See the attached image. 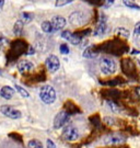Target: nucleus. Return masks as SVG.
Returning a JSON list of instances; mask_svg holds the SVG:
<instances>
[{"mask_svg": "<svg viewBox=\"0 0 140 148\" xmlns=\"http://www.w3.org/2000/svg\"><path fill=\"white\" fill-rule=\"evenodd\" d=\"M47 148H57L52 139H47Z\"/></svg>", "mask_w": 140, "mask_h": 148, "instance_id": "obj_33", "label": "nucleus"}, {"mask_svg": "<svg viewBox=\"0 0 140 148\" xmlns=\"http://www.w3.org/2000/svg\"><path fill=\"white\" fill-rule=\"evenodd\" d=\"M115 34L120 37H128L129 36V31L126 27H117L115 30Z\"/></svg>", "mask_w": 140, "mask_h": 148, "instance_id": "obj_21", "label": "nucleus"}, {"mask_svg": "<svg viewBox=\"0 0 140 148\" xmlns=\"http://www.w3.org/2000/svg\"><path fill=\"white\" fill-rule=\"evenodd\" d=\"M61 37L67 40L68 42H70L73 45H83L85 43L84 38H81L77 33H72V32L68 31V30H65V31L61 32Z\"/></svg>", "mask_w": 140, "mask_h": 148, "instance_id": "obj_6", "label": "nucleus"}, {"mask_svg": "<svg viewBox=\"0 0 140 148\" xmlns=\"http://www.w3.org/2000/svg\"><path fill=\"white\" fill-rule=\"evenodd\" d=\"M45 65H46V67L49 73H56L59 69V67H60V62H59L57 56L51 55L45 60Z\"/></svg>", "mask_w": 140, "mask_h": 148, "instance_id": "obj_10", "label": "nucleus"}, {"mask_svg": "<svg viewBox=\"0 0 140 148\" xmlns=\"http://www.w3.org/2000/svg\"><path fill=\"white\" fill-rule=\"evenodd\" d=\"M69 21L74 27H81L82 24H84V22H85V16H84V14H83L82 12L76 11V12H72L70 14Z\"/></svg>", "mask_w": 140, "mask_h": 148, "instance_id": "obj_11", "label": "nucleus"}, {"mask_svg": "<svg viewBox=\"0 0 140 148\" xmlns=\"http://www.w3.org/2000/svg\"><path fill=\"white\" fill-rule=\"evenodd\" d=\"M49 22H51V24H52L54 32L59 31V30L64 29V27H65V25H66V23H67L66 19H65L64 16H53L52 21H49Z\"/></svg>", "mask_w": 140, "mask_h": 148, "instance_id": "obj_12", "label": "nucleus"}, {"mask_svg": "<svg viewBox=\"0 0 140 148\" xmlns=\"http://www.w3.org/2000/svg\"><path fill=\"white\" fill-rule=\"evenodd\" d=\"M8 45H9V41L2 33H0V49H5Z\"/></svg>", "mask_w": 140, "mask_h": 148, "instance_id": "obj_25", "label": "nucleus"}, {"mask_svg": "<svg viewBox=\"0 0 140 148\" xmlns=\"http://www.w3.org/2000/svg\"><path fill=\"white\" fill-rule=\"evenodd\" d=\"M104 122L107 124V125H109V126H112V125H115V119H113V117H111V116H107V117H105L104 119Z\"/></svg>", "mask_w": 140, "mask_h": 148, "instance_id": "obj_31", "label": "nucleus"}, {"mask_svg": "<svg viewBox=\"0 0 140 148\" xmlns=\"http://www.w3.org/2000/svg\"><path fill=\"white\" fill-rule=\"evenodd\" d=\"M27 148H43V144L38 139H31L27 144Z\"/></svg>", "mask_w": 140, "mask_h": 148, "instance_id": "obj_22", "label": "nucleus"}, {"mask_svg": "<svg viewBox=\"0 0 140 148\" xmlns=\"http://www.w3.org/2000/svg\"><path fill=\"white\" fill-rule=\"evenodd\" d=\"M122 70H123V73H124L126 76H128L130 78H134V79H137V78H138L136 65L130 58L122 59Z\"/></svg>", "mask_w": 140, "mask_h": 148, "instance_id": "obj_2", "label": "nucleus"}, {"mask_svg": "<svg viewBox=\"0 0 140 148\" xmlns=\"http://www.w3.org/2000/svg\"><path fill=\"white\" fill-rule=\"evenodd\" d=\"M27 47L29 46H26L25 42L18 40V41L11 44V53L14 55V57H18V56H20L21 54L26 53V48Z\"/></svg>", "mask_w": 140, "mask_h": 148, "instance_id": "obj_8", "label": "nucleus"}, {"mask_svg": "<svg viewBox=\"0 0 140 148\" xmlns=\"http://www.w3.org/2000/svg\"><path fill=\"white\" fill-rule=\"evenodd\" d=\"M107 31H109L107 24H106V22L102 20V21L96 25V27L94 29L93 34L95 35V36H104V35L107 33Z\"/></svg>", "mask_w": 140, "mask_h": 148, "instance_id": "obj_14", "label": "nucleus"}, {"mask_svg": "<svg viewBox=\"0 0 140 148\" xmlns=\"http://www.w3.org/2000/svg\"><path fill=\"white\" fill-rule=\"evenodd\" d=\"M98 53H99V52H98V49H96L95 46H89V47L85 48V51L83 52V56H84L85 58L92 59L96 57Z\"/></svg>", "mask_w": 140, "mask_h": 148, "instance_id": "obj_16", "label": "nucleus"}, {"mask_svg": "<svg viewBox=\"0 0 140 148\" xmlns=\"http://www.w3.org/2000/svg\"><path fill=\"white\" fill-rule=\"evenodd\" d=\"M100 68H101L102 74L109 76V75L114 74L117 67H116V63L111 57H103L100 63Z\"/></svg>", "mask_w": 140, "mask_h": 148, "instance_id": "obj_3", "label": "nucleus"}, {"mask_svg": "<svg viewBox=\"0 0 140 148\" xmlns=\"http://www.w3.org/2000/svg\"><path fill=\"white\" fill-rule=\"evenodd\" d=\"M0 112H1L5 116L9 117V119H12V120H16V119H20V117L22 116L21 111H19L18 109H16L14 106H7V104L1 106Z\"/></svg>", "mask_w": 140, "mask_h": 148, "instance_id": "obj_5", "label": "nucleus"}, {"mask_svg": "<svg viewBox=\"0 0 140 148\" xmlns=\"http://www.w3.org/2000/svg\"><path fill=\"white\" fill-rule=\"evenodd\" d=\"M127 137L123 133H111L105 137V143L111 144V145H120L126 142Z\"/></svg>", "mask_w": 140, "mask_h": 148, "instance_id": "obj_7", "label": "nucleus"}, {"mask_svg": "<svg viewBox=\"0 0 140 148\" xmlns=\"http://www.w3.org/2000/svg\"><path fill=\"white\" fill-rule=\"evenodd\" d=\"M101 84L109 85V86H117V85H123V84H125V80L122 77H116L115 79L107 80V82H101Z\"/></svg>", "mask_w": 140, "mask_h": 148, "instance_id": "obj_19", "label": "nucleus"}, {"mask_svg": "<svg viewBox=\"0 0 140 148\" xmlns=\"http://www.w3.org/2000/svg\"><path fill=\"white\" fill-rule=\"evenodd\" d=\"M123 2H124V5H126V7H128V8L136 9V10H140V5L135 3L134 1H127V0H125V1H123Z\"/></svg>", "mask_w": 140, "mask_h": 148, "instance_id": "obj_27", "label": "nucleus"}, {"mask_svg": "<svg viewBox=\"0 0 140 148\" xmlns=\"http://www.w3.org/2000/svg\"><path fill=\"white\" fill-rule=\"evenodd\" d=\"M14 92H16V90L13 88H11L9 86H5L0 90V95L5 100H10L11 98L13 97V95H14Z\"/></svg>", "mask_w": 140, "mask_h": 148, "instance_id": "obj_15", "label": "nucleus"}, {"mask_svg": "<svg viewBox=\"0 0 140 148\" xmlns=\"http://www.w3.org/2000/svg\"><path fill=\"white\" fill-rule=\"evenodd\" d=\"M59 51H60V53L64 54V55H67V54H69V47H68L66 44H61L60 46H59Z\"/></svg>", "mask_w": 140, "mask_h": 148, "instance_id": "obj_29", "label": "nucleus"}, {"mask_svg": "<svg viewBox=\"0 0 140 148\" xmlns=\"http://www.w3.org/2000/svg\"><path fill=\"white\" fill-rule=\"evenodd\" d=\"M40 98L46 104H52L56 100V91L52 86H43L40 90Z\"/></svg>", "mask_w": 140, "mask_h": 148, "instance_id": "obj_1", "label": "nucleus"}, {"mask_svg": "<svg viewBox=\"0 0 140 148\" xmlns=\"http://www.w3.org/2000/svg\"><path fill=\"white\" fill-rule=\"evenodd\" d=\"M134 34H135V36H138V35H140V22L136 23L135 29H134Z\"/></svg>", "mask_w": 140, "mask_h": 148, "instance_id": "obj_32", "label": "nucleus"}, {"mask_svg": "<svg viewBox=\"0 0 140 148\" xmlns=\"http://www.w3.org/2000/svg\"><path fill=\"white\" fill-rule=\"evenodd\" d=\"M22 31H23V22L19 20V21L16 22V24L13 27V33L16 34V36H20L22 34Z\"/></svg>", "mask_w": 140, "mask_h": 148, "instance_id": "obj_20", "label": "nucleus"}, {"mask_svg": "<svg viewBox=\"0 0 140 148\" xmlns=\"http://www.w3.org/2000/svg\"><path fill=\"white\" fill-rule=\"evenodd\" d=\"M140 52L139 51H136V49H134V51H131V54H139Z\"/></svg>", "mask_w": 140, "mask_h": 148, "instance_id": "obj_36", "label": "nucleus"}, {"mask_svg": "<svg viewBox=\"0 0 140 148\" xmlns=\"http://www.w3.org/2000/svg\"><path fill=\"white\" fill-rule=\"evenodd\" d=\"M107 104H109V106L111 108V110L113 112H116V113H118V112H120V106L116 103V101H107Z\"/></svg>", "mask_w": 140, "mask_h": 148, "instance_id": "obj_24", "label": "nucleus"}, {"mask_svg": "<svg viewBox=\"0 0 140 148\" xmlns=\"http://www.w3.org/2000/svg\"><path fill=\"white\" fill-rule=\"evenodd\" d=\"M18 70L20 71L21 74H26V73H29V71H31L32 69L34 68V65L30 62V60H20L19 63H18Z\"/></svg>", "mask_w": 140, "mask_h": 148, "instance_id": "obj_13", "label": "nucleus"}, {"mask_svg": "<svg viewBox=\"0 0 140 148\" xmlns=\"http://www.w3.org/2000/svg\"><path fill=\"white\" fill-rule=\"evenodd\" d=\"M32 19H33V14H31V13H26L25 12V13L22 14V20H23V22H25V23H29Z\"/></svg>", "mask_w": 140, "mask_h": 148, "instance_id": "obj_28", "label": "nucleus"}, {"mask_svg": "<svg viewBox=\"0 0 140 148\" xmlns=\"http://www.w3.org/2000/svg\"><path fill=\"white\" fill-rule=\"evenodd\" d=\"M103 95L107 99V101H115L120 98V92L117 90H109L103 92Z\"/></svg>", "mask_w": 140, "mask_h": 148, "instance_id": "obj_17", "label": "nucleus"}, {"mask_svg": "<svg viewBox=\"0 0 140 148\" xmlns=\"http://www.w3.org/2000/svg\"><path fill=\"white\" fill-rule=\"evenodd\" d=\"M34 52H35V51H34L33 46H29V52H26V54H27V55H32Z\"/></svg>", "mask_w": 140, "mask_h": 148, "instance_id": "obj_34", "label": "nucleus"}, {"mask_svg": "<svg viewBox=\"0 0 140 148\" xmlns=\"http://www.w3.org/2000/svg\"><path fill=\"white\" fill-rule=\"evenodd\" d=\"M69 117L70 115L68 114L66 111H60L57 113V115L55 116V120H54V127L55 128H60L64 125H66L69 121Z\"/></svg>", "mask_w": 140, "mask_h": 148, "instance_id": "obj_9", "label": "nucleus"}, {"mask_svg": "<svg viewBox=\"0 0 140 148\" xmlns=\"http://www.w3.org/2000/svg\"><path fill=\"white\" fill-rule=\"evenodd\" d=\"M61 136L67 142H73V140H77L80 137V133H79V130L74 125L69 124L64 128Z\"/></svg>", "mask_w": 140, "mask_h": 148, "instance_id": "obj_4", "label": "nucleus"}, {"mask_svg": "<svg viewBox=\"0 0 140 148\" xmlns=\"http://www.w3.org/2000/svg\"><path fill=\"white\" fill-rule=\"evenodd\" d=\"M136 91H137V95L140 97V87H139V88H137V89H136Z\"/></svg>", "mask_w": 140, "mask_h": 148, "instance_id": "obj_37", "label": "nucleus"}, {"mask_svg": "<svg viewBox=\"0 0 140 148\" xmlns=\"http://www.w3.org/2000/svg\"><path fill=\"white\" fill-rule=\"evenodd\" d=\"M42 30L44 32H46V33H53V32H54L52 24H51L49 21H45L42 23Z\"/></svg>", "mask_w": 140, "mask_h": 148, "instance_id": "obj_23", "label": "nucleus"}, {"mask_svg": "<svg viewBox=\"0 0 140 148\" xmlns=\"http://www.w3.org/2000/svg\"><path fill=\"white\" fill-rule=\"evenodd\" d=\"M72 2V0H62V1H56V7H62V5H69V3H71Z\"/></svg>", "mask_w": 140, "mask_h": 148, "instance_id": "obj_30", "label": "nucleus"}, {"mask_svg": "<svg viewBox=\"0 0 140 148\" xmlns=\"http://www.w3.org/2000/svg\"><path fill=\"white\" fill-rule=\"evenodd\" d=\"M3 5H5V1H3V0H0V10H1V8L3 7Z\"/></svg>", "mask_w": 140, "mask_h": 148, "instance_id": "obj_35", "label": "nucleus"}, {"mask_svg": "<svg viewBox=\"0 0 140 148\" xmlns=\"http://www.w3.org/2000/svg\"><path fill=\"white\" fill-rule=\"evenodd\" d=\"M16 92H19L23 98H29V97H30V93H29L24 88H22L21 86L16 85Z\"/></svg>", "mask_w": 140, "mask_h": 148, "instance_id": "obj_26", "label": "nucleus"}, {"mask_svg": "<svg viewBox=\"0 0 140 148\" xmlns=\"http://www.w3.org/2000/svg\"><path fill=\"white\" fill-rule=\"evenodd\" d=\"M68 106H70V108H68V106H65V110L64 111H66L70 115V114H74V113H77V112H79V108L73 102H71V101H68V102H66Z\"/></svg>", "mask_w": 140, "mask_h": 148, "instance_id": "obj_18", "label": "nucleus"}]
</instances>
